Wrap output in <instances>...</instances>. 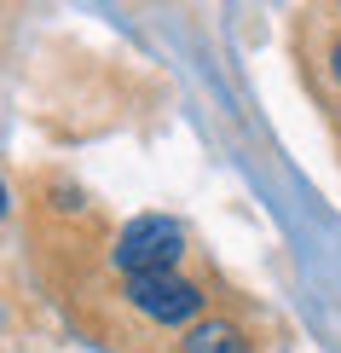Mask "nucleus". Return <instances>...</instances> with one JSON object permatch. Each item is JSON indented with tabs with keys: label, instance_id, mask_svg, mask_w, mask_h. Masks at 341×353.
<instances>
[{
	"label": "nucleus",
	"instance_id": "nucleus-3",
	"mask_svg": "<svg viewBox=\"0 0 341 353\" xmlns=\"http://www.w3.org/2000/svg\"><path fill=\"white\" fill-rule=\"evenodd\" d=\"M180 353H255V347H249V336L237 330L231 319H203V325L185 330Z\"/></svg>",
	"mask_w": 341,
	"mask_h": 353
},
{
	"label": "nucleus",
	"instance_id": "nucleus-5",
	"mask_svg": "<svg viewBox=\"0 0 341 353\" xmlns=\"http://www.w3.org/2000/svg\"><path fill=\"white\" fill-rule=\"evenodd\" d=\"M0 214H6V185H0Z\"/></svg>",
	"mask_w": 341,
	"mask_h": 353
},
{
	"label": "nucleus",
	"instance_id": "nucleus-1",
	"mask_svg": "<svg viewBox=\"0 0 341 353\" xmlns=\"http://www.w3.org/2000/svg\"><path fill=\"white\" fill-rule=\"evenodd\" d=\"M180 255H185V232H180V220H168V214L127 220V226L116 232V249H110L116 272H127V278L174 272V261H180Z\"/></svg>",
	"mask_w": 341,
	"mask_h": 353
},
{
	"label": "nucleus",
	"instance_id": "nucleus-4",
	"mask_svg": "<svg viewBox=\"0 0 341 353\" xmlns=\"http://www.w3.org/2000/svg\"><path fill=\"white\" fill-rule=\"evenodd\" d=\"M330 76L341 81V41H335V47H330Z\"/></svg>",
	"mask_w": 341,
	"mask_h": 353
},
{
	"label": "nucleus",
	"instance_id": "nucleus-2",
	"mask_svg": "<svg viewBox=\"0 0 341 353\" xmlns=\"http://www.w3.org/2000/svg\"><path fill=\"white\" fill-rule=\"evenodd\" d=\"M127 307L133 313H145L151 325H185V319H197L203 307V290L191 284L180 272H151V278H127Z\"/></svg>",
	"mask_w": 341,
	"mask_h": 353
}]
</instances>
